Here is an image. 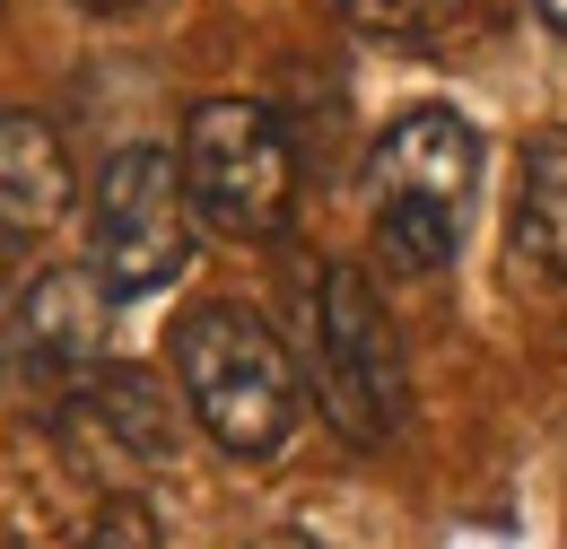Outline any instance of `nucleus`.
I'll list each match as a JSON object with an SVG mask.
<instances>
[{
  "label": "nucleus",
  "mask_w": 567,
  "mask_h": 549,
  "mask_svg": "<svg viewBox=\"0 0 567 549\" xmlns=\"http://www.w3.org/2000/svg\"><path fill=\"white\" fill-rule=\"evenodd\" d=\"M375 253L393 271H436L463 245V201L481 184V132L445 105H411L375 139Z\"/></svg>",
  "instance_id": "nucleus-1"
},
{
  "label": "nucleus",
  "mask_w": 567,
  "mask_h": 549,
  "mask_svg": "<svg viewBox=\"0 0 567 549\" xmlns=\"http://www.w3.org/2000/svg\"><path fill=\"white\" fill-rule=\"evenodd\" d=\"M175 375H184V402L210 427L227 454L262 463L280 454L288 427H297V366L271 341L262 314L245 305H193L175 323Z\"/></svg>",
  "instance_id": "nucleus-2"
},
{
  "label": "nucleus",
  "mask_w": 567,
  "mask_h": 549,
  "mask_svg": "<svg viewBox=\"0 0 567 549\" xmlns=\"http://www.w3.org/2000/svg\"><path fill=\"white\" fill-rule=\"evenodd\" d=\"M184 193H193V218L218 227V236H236V245L280 236L288 209H297L288 132L262 105H245V96H210L184 123Z\"/></svg>",
  "instance_id": "nucleus-3"
},
{
  "label": "nucleus",
  "mask_w": 567,
  "mask_h": 549,
  "mask_svg": "<svg viewBox=\"0 0 567 549\" xmlns=\"http://www.w3.org/2000/svg\"><path fill=\"white\" fill-rule=\"evenodd\" d=\"M193 262V193L166 148L105 157L87 193V271L105 297H148Z\"/></svg>",
  "instance_id": "nucleus-4"
},
{
  "label": "nucleus",
  "mask_w": 567,
  "mask_h": 549,
  "mask_svg": "<svg viewBox=\"0 0 567 549\" xmlns=\"http://www.w3.org/2000/svg\"><path fill=\"white\" fill-rule=\"evenodd\" d=\"M315 375H323V411L350 427L358 445H375L402 418V341L384 297L367 288L358 262L323 271V323H315Z\"/></svg>",
  "instance_id": "nucleus-5"
},
{
  "label": "nucleus",
  "mask_w": 567,
  "mask_h": 549,
  "mask_svg": "<svg viewBox=\"0 0 567 549\" xmlns=\"http://www.w3.org/2000/svg\"><path fill=\"white\" fill-rule=\"evenodd\" d=\"M62 454H71V472L105 488V497H132V480H148L166 454H175V402L148 384L141 366H96V375H79L71 393H62Z\"/></svg>",
  "instance_id": "nucleus-6"
},
{
  "label": "nucleus",
  "mask_w": 567,
  "mask_h": 549,
  "mask_svg": "<svg viewBox=\"0 0 567 549\" xmlns=\"http://www.w3.org/2000/svg\"><path fill=\"white\" fill-rule=\"evenodd\" d=\"M96 332H105V288H96V271L35 279V297L0 332V375H44V384L71 375L79 384V375H96Z\"/></svg>",
  "instance_id": "nucleus-7"
},
{
  "label": "nucleus",
  "mask_w": 567,
  "mask_h": 549,
  "mask_svg": "<svg viewBox=\"0 0 567 549\" xmlns=\"http://www.w3.org/2000/svg\"><path fill=\"white\" fill-rule=\"evenodd\" d=\"M62 209H71V157H62L53 123L0 105V245L44 236Z\"/></svg>",
  "instance_id": "nucleus-8"
},
{
  "label": "nucleus",
  "mask_w": 567,
  "mask_h": 549,
  "mask_svg": "<svg viewBox=\"0 0 567 549\" xmlns=\"http://www.w3.org/2000/svg\"><path fill=\"white\" fill-rule=\"evenodd\" d=\"M506 236H515V262H542V271L567 279V123L533 132L524 175H515V218H506Z\"/></svg>",
  "instance_id": "nucleus-9"
},
{
  "label": "nucleus",
  "mask_w": 567,
  "mask_h": 549,
  "mask_svg": "<svg viewBox=\"0 0 567 549\" xmlns=\"http://www.w3.org/2000/svg\"><path fill=\"white\" fill-rule=\"evenodd\" d=\"M79 549H157V515H148L141 497H105V506L87 515Z\"/></svg>",
  "instance_id": "nucleus-10"
},
{
  "label": "nucleus",
  "mask_w": 567,
  "mask_h": 549,
  "mask_svg": "<svg viewBox=\"0 0 567 549\" xmlns=\"http://www.w3.org/2000/svg\"><path fill=\"white\" fill-rule=\"evenodd\" d=\"M341 9H350L367 35H427L454 0H341Z\"/></svg>",
  "instance_id": "nucleus-11"
},
{
  "label": "nucleus",
  "mask_w": 567,
  "mask_h": 549,
  "mask_svg": "<svg viewBox=\"0 0 567 549\" xmlns=\"http://www.w3.org/2000/svg\"><path fill=\"white\" fill-rule=\"evenodd\" d=\"M533 9H542V18H550V27L567 35V0H533Z\"/></svg>",
  "instance_id": "nucleus-12"
},
{
  "label": "nucleus",
  "mask_w": 567,
  "mask_h": 549,
  "mask_svg": "<svg viewBox=\"0 0 567 549\" xmlns=\"http://www.w3.org/2000/svg\"><path fill=\"white\" fill-rule=\"evenodd\" d=\"M262 549H315V541H297V532H271V541H262Z\"/></svg>",
  "instance_id": "nucleus-13"
},
{
  "label": "nucleus",
  "mask_w": 567,
  "mask_h": 549,
  "mask_svg": "<svg viewBox=\"0 0 567 549\" xmlns=\"http://www.w3.org/2000/svg\"><path fill=\"white\" fill-rule=\"evenodd\" d=\"M87 9H132V0H87Z\"/></svg>",
  "instance_id": "nucleus-14"
}]
</instances>
